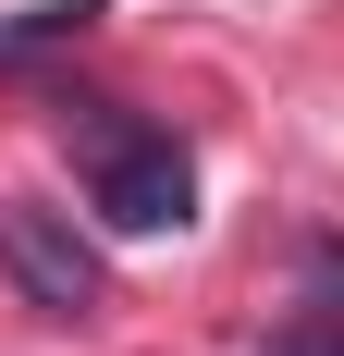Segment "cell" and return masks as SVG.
Masks as SVG:
<instances>
[{"instance_id": "obj_1", "label": "cell", "mask_w": 344, "mask_h": 356, "mask_svg": "<svg viewBox=\"0 0 344 356\" xmlns=\"http://www.w3.org/2000/svg\"><path fill=\"white\" fill-rule=\"evenodd\" d=\"M62 147H74V172H86L111 234H185L197 221V160L160 123H136L123 99H62Z\"/></svg>"}, {"instance_id": "obj_2", "label": "cell", "mask_w": 344, "mask_h": 356, "mask_svg": "<svg viewBox=\"0 0 344 356\" xmlns=\"http://www.w3.org/2000/svg\"><path fill=\"white\" fill-rule=\"evenodd\" d=\"M0 283L25 295L37 320H99L111 270H99V246H86V234H74L62 209H37V197H13V209H0Z\"/></svg>"}, {"instance_id": "obj_3", "label": "cell", "mask_w": 344, "mask_h": 356, "mask_svg": "<svg viewBox=\"0 0 344 356\" xmlns=\"http://www.w3.org/2000/svg\"><path fill=\"white\" fill-rule=\"evenodd\" d=\"M308 283H320V295L283 320V344H271V356H344V246H332V234L308 246Z\"/></svg>"}, {"instance_id": "obj_4", "label": "cell", "mask_w": 344, "mask_h": 356, "mask_svg": "<svg viewBox=\"0 0 344 356\" xmlns=\"http://www.w3.org/2000/svg\"><path fill=\"white\" fill-rule=\"evenodd\" d=\"M86 25H99V0H37V13L0 25V62H25V49H49V37H86Z\"/></svg>"}]
</instances>
